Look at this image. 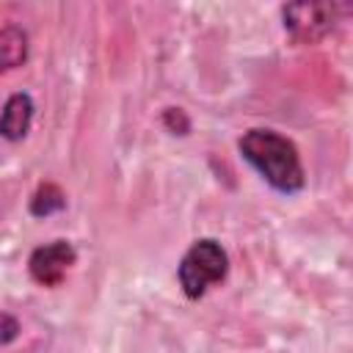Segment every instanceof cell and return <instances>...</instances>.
I'll use <instances>...</instances> for the list:
<instances>
[{
  "label": "cell",
  "instance_id": "obj_2",
  "mask_svg": "<svg viewBox=\"0 0 353 353\" xmlns=\"http://www.w3.org/2000/svg\"><path fill=\"white\" fill-rule=\"evenodd\" d=\"M229 276V254L215 237H199L182 254L176 265V279L188 301L204 298L215 284Z\"/></svg>",
  "mask_w": 353,
  "mask_h": 353
},
{
  "label": "cell",
  "instance_id": "obj_6",
  "mask_svg": "<svg viewBox=\"0 0 353 353\" xmlns=\"http://www.w3.org/2000/svg\"><path fill=\"white\" fill-rule=\"evenodd\" d=\"M28 58V33L17 25H6L0 30V63L3 69H17Z\"/></svg>",
  "mask_w": 353,
  "mask_h": 353
},
{
  "label": "cell",
  "instance_id": "obj_3",
  "mask_svg": "<svg viewBox=\"0 0 353 353\" xmlns=\"http://www.w3.org/2000/svg\"><path fill=\"white\" fill-rule=\"evenodd\" d=\"M336 11L334 3H290L281 8L284 30L298 44H314L334 30Z\"/></svg>",
  "mask_w": 353,
  "mask_h": 353
},
{
  "label": "cell",
  "instance_id": "obj_1",
  "mask_svg": "<svg viewBox=\"0 0 353 353\" xmlns=\"http://www.w3.org/2000/svg\"><path fill=\"white\" fill-rule=\"evenodd\" d=\"M237 152L273 190L284 196H295L303 190L306 171L298 146L287 135L268 127H254L243 132V138L237 141Z\"/></svg>",
  "mask_w": 353,
  "mask_h": 353
},
{
  "label": "cell",
  "instance_id": "obj_5",
  "mask_svg": "<svg viewBox=\"0 0 353 353\" xmlns=\"http://www.w3.org/2000/svg\"><path fill=\"white\" fill-rule=\"evenodd\" d=\"M33 113H36V105H33V97L28 91H17L6 99L3 105V116H0V132L6 141L17 143L22 141L28 132H30V124H33Z\"/></svg>",
  "mask_w": 353,
  "mask_h": 353
},
{
  "label": "cell",
  "instance_id": "obj_8",
  "mask_svg": "<svg viewBox=\"0 0 353 353\" xmlns=\"http://www.w3.org/2000/svg\"><path fill=\"white\" fill-rule=\"evenodd\" d=\"M3 345H11L14 339H17V334H19V323L14 320V314H8V312H3Z\"/></svg>",
  "mask_w": 353,
  "mask_h": 353
},
{
  "label": "cell",
  "instance_id": "obj_4",
  "mask_svg": "<svg viewBox=\"0 0 353 353\" xmlns=\"http://www.w3.org/2000/svg\"><path fill=\"white\" fill-rule=\"evenodd\" d=\"M77 262V251L69 240H52L30 251L28 256V273L41 287H58L72 265Z\"/></svg>",
  "mask_w": 353,
  "mask_h": 353
},
{
  "label": "cell",
  "instance_id": "obj_7",
  "mask_svg": "<svg viewBox=\"0 0 353 353\" xmlns=\"http://www.w3.org/2000/svg\"><path fill=\"white\" fill-rule=\"evenodd\" d=\"M28 207H30V215L47 218V215H52V212H58V210L66 207V196H63V190L58 185L44 182V185L36 188V193L30 196V204Z\"/></svg>",
  "mask_w": 353,
  "mask_h": 353
}]
</instances>
